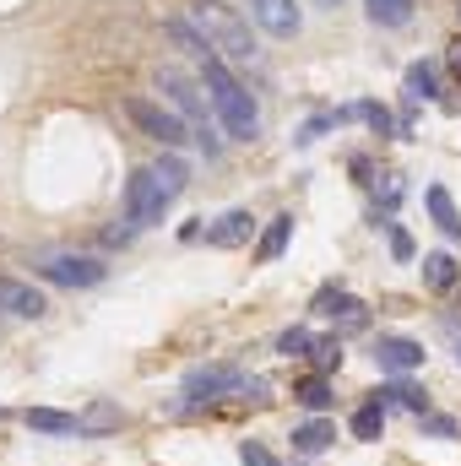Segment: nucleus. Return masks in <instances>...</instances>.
Masks as SVG:
<instances>
[{"label": "nucleus", "mask_w": 461, "mask_h": 466, "mask_svg": "<svg viewBox=\"0 0 461 466\" xmlns=\"http://www.w3.org/2000/svg\"><path fill=\"white\" fill-rule=\"evenodd\" d=\"M293 401H299V407H310V412H326V407H332V380H326V374L299 380V385H293Z\"/></svg>", "instance_id": "obj_19"}, {"label": "nucleus", "mask_w": 461, "mask_h": 466, "mask_svg": "<svg viewBox=\"0 0 461 466\" xmlns=\"http://www.w3.org/2000/svg\"><path fill=\"white\" fill-rule=\"evenodd\" d=\"M461 282V266L456 255H446V249H435V255H424V288H435V293H451Z\"/></svg>", "instance_id": "obj_14"}, {"label": "nucleus", "mask_w": 461, "mask_h": 466, "mask_svg": "<svg viewBox=\"0 0 461 466\" xmlns=\"http://www.w3.org/2000/svg\"><path fill=\"white\" fill-rule=\"evenodd\" d=\"M321 5H337V0H321Z\"/></svg>", "instance_id": "obj_36"}, {"label": "nucleus", "mask_w": 461, "mask_h": 466, "mask_svg": "<svg viewBox=\"0 0 461 466\" xmlns=\"http://www.w3.org/2000/svg\"><path fill=\"white\" fill-rule=\"evenodd\" d=\"M0 309L5 315H22V320H38L49 309V299L33 288V282H16V277H0Z\"/></svg>", "instance_id": "obj_9"}, {"label": "nucleus", "mask_w": 461, "mask_h": 466, "mask_svg": "<svg viewBox=\"0 0 461 466\" xmlns=\"http://www.w3.org/2000/svg\"><path fill=\"white\" fill-rule=\"evenodd\" d=\"M196 22H201L207 44L218 49V60H239V66H250V60H255V49H250V33L233 22L229 11H218V0H201V5H196Z\"/></svg>", "instance_id": "obj_3"}, {"label": "nucleus", "mask_w": 461, "mask_h": 466, "mask_svg": "<svg viewBox=\"0 0 461 466\" xmlns=\"http://www.w3.org/2000/svg\"><path fill=\"white\" fill-rule=\"evenodd\" d=\"M456 363H461V342H456Z\"/></svg>", "instance_id": "obj_35"}, {"label": "nucleus", "mask_w": 461, "mask_h": 466, "mask_svg": "<svg viewBox=\"0 0 461 466\" xmlns=\"http://www.w3.org/2000/svg\"><path fill=\"white\" fill-rule=\"evenodd\" d=\"M435 87H440V71H435L429 60L407 66V98H435Z\"/></svg>", "instance_id": "obj_21"}, {"label": "nucleus", "mask_w": 461, "mask_h": 466, "mask_svg": "<svg viewBox=\"0 0 461 466\" xmlns=\"http://www.w3.org/2000/svg\"><path fill=\"white\" fill-rule=\"evenodd\" d=\"M343 115H347V119H369V125H374L380 136H391V130H396L391 109H380V104H353V109H343Z\"/></svg>", "instance_id": "obj_27"}, {"label": "nucleus", "mask_w": 461, "mask_h": 466, "mask_svg": "<svg viewBox=\"0 0 461 466\" xmlns=\"http://www.w3.org/2000/svg\"><path fill=\"white\" fill-rule=\"evenodd\" d=\"M239 461H244V466H282L266 445H255V440H244V445H239Z\"/></svg>", "instance_id": "obj_31"}, {"label": "nucleus", "mask_w": 461, "mask_h": 466, "mask_svg": "<svg viewBox=\"0 0 461 466\" xmlns=\"http://www.w3.org/2000/svg\"><path fill=\"white\" fill-rule=\"evenodd\" d=\"M429 212H435V223H440V233L446 238H461V212H456V201H451V190L446 185H429Z\"/></svg>", "instance_id": "obj_17"}, {"label": "nucleus", "mask_w": 461, "mask_h": 466, "mask_svg": "<svg viewBox=\"0 0 461 466\" xmlns=\"http://www.w3.org/2000/svg\"><path fill=\"white\" fill-rule=\"evenodd\" d=\"M413 16V0H369V22L380 27H402Z\"/></svg>", "instance_id": "obj_23"}, {"label": "nucleus", "mask_w": 461, "mask_h": 466, "mask_svg": "<svg viewBox=\"0 0 461 466\" xmlns=\"http://www.w3.org/2000/svg\"><path fill=\"white\" fill-rule=\"evenodd\" d=\"M374 401L380 407H407V412H429V396H424V385H413V380H391V385H380L374 390Z\"/></svg>", "instance_id": "obj_13"}, {"label": "nucleus", "mask_w": 461, "mask_h": 466, "mask_svg": "<svg viewBox=\"0 0 461 466\" xmlns=\"http://www.w3.org/2000/svg\"><path fill=\"white\" fill-rule=\"evenodd\" d=\"M343 119H347V115H315V119H310V125H304V130H299V141L310 147V141H321V136H326L332 125H343Z\"/></svg>", "instance_id": "obj_30"}, {"label": "nucleus", "mask_w": 461, "mask_h": 466, "mask_svg": "<svg viewBox=\"0 0 461 466\" xmlns=\"http://www.w3.org/2000/svg\"><path fill=\"white\" fill-rule=\"evenodd\" d=\"M158 87H163V93L174 98V109H179V115L190 119V130H196V141H201V147H207V152L218 157V152H223V136L212 130V115H207V104H201V93H196V82H190V76H179V71H158Z\"/></svg>", "instance_id": "obj_2"}, {"label": "nucleus", "mask_w": 461, "mask_h": 466, "mask_svg": "<svg viewBox=\"0 0 461 466\" xmlns=\"http://www.w3.org/2000/svg\"><path fill=\"white\" fill-rule=\"evenodd\" d=\"M109 429H119V407L98 401V407H87V412H82V434H109Z\"/></svg>", "instance_id": "obj_26"}, {"label": "nucleus", "mask_w": 461, "mask_h": 466, "mask_svg": "<svg viewBox=\"0 0 461 466\" xmlns=\"http://www.w3.org/2000/svg\"><path fill=\"white\" fill-rule=\"evenodd\" d=\"M380 179H385V185H380V201L396 207V201H402V174H380Z\"/></svg>", "instance_id": "obj_33"}, {"label": "nucleus", "mask_w": 461, "mask_h": 466, "mask_svg": "<svg viewBox=\"0 0 461 466\" xmlns=\"http://www.w3.org/2000/svg\"><path fill=\"white\" fill-rule=\"evenodd\" d=\"M304 358L315 363V374H332V369L343 363V342H337V337H315V342H310V352H304Z\"/></svg>", "instance_id": "obj_22"}, {"label": "nucleus", "mask_w": 461, "mask_h": 466, "mask_svg": "<svg viewBox=\"0 0 461 466\" xmlns=\"http://www.w3.org/2000/svg\"><path fill=\"white\" fill-rule=\"evenodd\" d=\"M0 418H5V407H0Z\"/></svg>", "instance_id": "obj_37"}, {"label": "nucleus", "mask_w": 461, "mask_h": 466, "mask_svg": "<svg viewBox=\"0 0 461 466\" xmlns=\"http://www.w3.org/2000/svg\"><path fill=\"white\" fill-rule=\"evenodd\" d=\"M374 363L385 374H413V369H424V348L407 342V337H380L374 342Z\"/></svg>", "instance_id": "obj_10"}, {"label": "nucleus", "mask_w": 461, "mask_h": 466, "mask_svg": "<svg viewBox=\"0 0 461 466\" xmlns=\"http://www.w3.org/2000/svg\"><path fill=\"white\" fill-rule=\"evenodd\" d=\"M169 190H163V179L152 174V168H136L130 174V185H125V218H130V228H152V223H163V212H169Z\"/></svg>", "instance_id": "obj_4"}, {"label": "nucleus", "mask_w": 461, "mask_h": 466, "mask_svg": "<svg viewBox=\"0 0 461 466\" xmlns=\"http://www.w3.org/2000/svg\"><path fill=\"white\" fill-rule=\"evenodd\" d=\"M310 342H315V337H310L304 326H293V331H282V337H277V352H288V358H293V352H310Z\"/></svg>", "instance_id": "obj_29"}, {"label": "nucleus", "mask_w": 461, "mask_h": 466, "mask_svg": "<svg viewBox=\"0 0 461 466\" xmlns=\"http://www.w3.org/2000/svg\"><path fill=\"white\" fill-rule=\"evenodd\" d=\"M250 233H255V218H250L244 207H233L218 223H207V244H212V249H239V244H250Z\"/></svg>", "instance_id": "obj_12"}, {"label": "nucleus", "mask_w": 461, "mask_h": 466, "mask_svg": "<svg viewBox=\"0 0 461 466\" xmlns=\"http://www.w3.org/2000/svg\"><path fill=\"white\" fill-rule=\"evenodd\" d=\"M332 440H337V423H326V418H310V423L293 429V451H299V456H321Z\"/></svg>", "instance_id": "obj_15"}, {"label": "nucleus", "mask_w": 461, "mask_h": 466, "mask_svg": "<svg viewBox=\"0 0 461 466\" xmlns=\"http://www.w3.org/2000/svg\"><path fill=\"white\" fill-rule=\"evenodd\" d=\"M288 238H293V218H271L266 233H261V244H255V260H261V266H271V260L288 249Z\"/></svg>", "instance_id": "obj_18"}, {"label": "nucleus", "mask_w": 461, "mask_h": 466, "mask_svg": "<svg viewBox=\"0 0 461 466\" xmlns=\"http://www.w3.org/2000/svg\"><path fill=\"white\" fill-rule=\"evenodd\" d=\"M451 71H456V76H461V38H456V44H451Z\"/></svg>", "instance_id": "obj_34"}, {"label": "nucleus", "mask_w": 461, "mask_h": 466, "mask_svg": "<svg viewBox=\"0 0 461 466\" xmlns=\"http://www.w3.org/2000/svg\"><path fill=\"white\" fill-rule=\"evenodd\" d=\"M207 93H212V109H218V125L229 130V141H255V130H261L255 98L218 55L207 60Z\"/></svg>", "instance_id": "obj_1"}, {"label": "nucleus", "mask_w": 461, "mask_h": 466, "mask_svg": "<svg viewBox=\"0 0 461 466\" xmlns=\"http://www.w3.org/2000/svg\"><path fill=\"white\" fill-rule=\"evenodd\" d=\"M152 174L163 179V190H169V196H179V190L190 185V168H185L179 157H158V163H152Z\"/></svg>", "instance_id": "obj_25"}, {"label": "nucleus", "mask_w": 461, "mask_h": 466, "mask_svg": "<svg viewBox=\"0 0 461 466\" xmlns=\"http://www.w3.org/2000/svg\"><path fill=\"white\" fill-rule=\"evenodd\" d=\"M250 16H255L271 38H293V33H299V5H293V0H250Z\"/></svg>", "instance_id": "obj_11"}, {"label": "nucleus", "mask_w": 461, "mask_h": 466, "mask_svg": "<svg viewBox=\"0 0 461 466\" xmlns=\"http://www.w3.org/2000/svg\"><path fill=\"white\" fill-rule=\"evenodd\" d=\"M310 309H315V315H332V320H343V331H364V326H369V315H364V299H353V293H343V288H321Z\"/></svg>", "instance_id": "obj_8"}, {"label": "nucleus", "mask_w": 461, "mask_h": 466, "mask_svg": "<svg viewBox=\"0 0 461 466\" xmlns=\"http://www.w3.org/2000/svg\"><path fill=\"white\" fill-rule=\"evenodd\" d=\"M391 228V255L396 260H413V238H407V228H396V223H385Z\"/></svg>", "instance_id": "obj_32"}, {"label": "nucleus", "mask_w": 461, "mask_h": 466, "mask_svg": "<svg viewBox=\"0 0 461 466\" xmlns=\"http://www.w3.org/2000/svg\"><path fill=\"white\" fill-rule=\"evenodd\" d=\"M418 423H424V434H435V440H456V434H461L456 418H440V412H424Z\"/></svg>", "instance_id": "obj_28"}, {"label": "nucleus", "mask_w": 461, "mask_h": 466, "mask_svg": "<svg viewBox=\"0 0 461 466\" xmlns=\"http://www.w3.org/2000/svg\"><path fill=\"white\" fill-rule=\"evenodd\" d=\"M44 277L55 288H93L104 282V260H87V255H49L44 260Z\"/></svg>", "instance_id": "obj_6"}, {"label": "nucleus", "mask_w": 461, "mask_h": 466, "mask_svg": "<svg viewBox=\"0 0 461 466\" xmlns=\"http://www.w3.org/2000/svg\"><path fill=\"white\" fill-rule=\"evenodd\" d=\"M380 434H385V407L380 401H364L353 412V440H380Z\"/></svg>", "instance_id": "obj_20"}, {"label": "nucleus", "mask_w": 461, "mask_h": 466, "mask_svg": "<svg viewBox=\"0 0 461 466\" xmlns=\"http://www.w3.org/2000/svg\"><path fill=\"white\" fill-rule=\"evenodd\" d=\"M169 38H174L179 49H190V55H201V60H212V44H207V33H196L190 22H169Z\"/></svg>", "instance_id": "obj_24"}, {"label": "nucleus", "mask_w": 461, "mask_h": 466, "mask_svg": "<svg viewBox=\"0 0 461 466\" xmlns=\"http://www.w3.org/2000/svg\"><path fill=\"white\" fill-rule=\"evenodd\" d=\"M125 115L136 119L152 141H163V147H185V141H196L190 119H179L174 109H163V104H152V98H130V104H125Z\"/></svg>", "instance_id": "obj_5"}, {"label": "nucleus", "mask_w": 461, "mask_h": 466, "mask_svg": "<svg viewBox=\"0 0 461 466\" xmlns=\"http://www.w3.org/2000/svg\"><path fill=\"white\" fill-rule=\"evenodd\" d=\"M27 429L33 434H82V418L55 412V407H27Z\"/></svg>", "instance_id": "obj_16"}, {"label": "nucleus", "mask_w": 461, "mask_h": 466, "mask_svg": "<svg viewBox=\"0 0 461 466\" xmlns=\"http://www.w3.org/2000/svg\"><path fill=\"white\" fill-rule=\"evenodd\" d=\"M229 390H244V374L229 369V363H212V369H190L185 374V396L190 401H212V396H229Z\"/></svg>", "instance_id": "obj_7"}]
</instances>
